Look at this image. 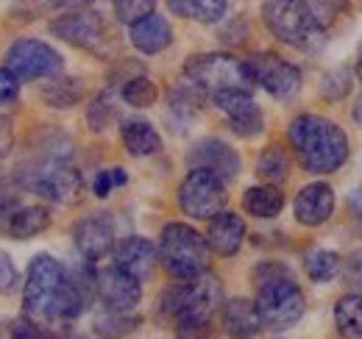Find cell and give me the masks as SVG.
Returning a JSON list of instances; mask_svg holds the SVG:
<instances>
[{
    "instance_id": "obj_33",
    "label": "cell",
    "mask_w": 362,
    "mask_h": 339,
    "mask_svg": "<svg viewBox=\"0 0 362 339\" xmlns=\"http://www.w3.org/2000/svg\"><path fill=\"white\" fill-rule=\"evenodd\" d=\"M351 92V73L349 70H332L326 78H323V84H320V95L326 97V100H340V97H346Z\"/></svg>"
},
{
    "instance_id": "obj_34",
    "label": "cell",
    "mask_w": 362,
    "mask_h": 339,
    "mask_svg": "<svg viewBox=\"0 0 362 339\" xmlns=\"http://www.w3.org/2000/svg\"><path fill=\"white\" fill-rule=\"evenodd\" d=\"M129 184V175L123 167H112V170H100L98 178H95V195L98 198H109V192L115 186H126Z\"/></svg>"
},
{
    "instance_id": "obj_30",
    "label": "cell",
    "mask_w": 362,
    "mask_h": 339,
    "mask_svg": "<svg viewBox=\"0 0 362 339\" xmlns=\"http://www.w3.org/2000/svg\"><path fill=\"white\" fill-rule=\"evenodd\" d=\"M120 95H123V100H126L129 106H134V109H148V106L156 103L159 89H156V84H153L151 78L136 76V78H129V81L123 84Z\"/></svg>"
},
{
    "instance_id": "obj_21",
    "label": "cell",
    "mask_w": 362,
    "mask_h": 339,
    "mask_svg": "<svg viewBox=\"0 0 362 339\" xmlns=\"http://www.w3.org/2000/svg\"><path fill=\"white\" fill-rule=\"evenodd\" d=\"M129 40L139 53L145 56H156L162 50H168L173 42V28L165 17H159L156 11L145 14L142 20H136L129 25Z\"/></svg>"
},
{
    "instance_id": "obj_5",
    "label": "cell",
    "mask_w": 362,
    "mask_h": 339,
    "mask_svg": "<svg viewBox=\"0 0 362 339\" xmlns=\"http://www.w3.org/2000/svg\"><path fill=\"white\" fill-rule=\"evenodd\" d=\"M262 20L273 37L301 53H317L326 47V23H320L307 0H265Z\"/></svg>"
},
{
    "instance_id": "obj_44",
    "label": "cell",
    "mask_w": 362,
    "mask_h": 339,
    "mask_svg": "<svg viewBox=\"0 0 362 339\" xmlns=\"http://www.w3.org/2000/svg\"><path fill=\"white\" fill-rule=\"evenodd\" d=\"M354 73H357V78L362 81V44H360V61H357V67H354Z\"/></svg>"
},
{
    "instance_id": "obj_15",
    "label": "cell",
    "mask_w": 362,
    "mask_h": 339,
    "mask_svg": "<svg viewBox=\"0 0 362 339\" xmlns=\"http://www.w3.org/2000/svg\"><path fill=\"white\" fill-rule=\"evenodd\" d=\"M212 100H215V106L226 114L228 128H231L237 136L251 139V136L262 133L265 120H262V112H259V106L254 103L251 92H245V89H228V92L212 95Z\"/></svg>"
},
{
    "instance_id": "obj_14",
    "label": "cell",
    "mask_w": 362,
    "mask_h": 339,
    "mask_svg": "<svg viewBox=\"0 0 362 339\" xmlns=\"http://www.w3.org/2000/svg\"><path fill=\"white\" fill-rule=\"evenodd\" d=\"M50 225V209L40 203H23L20 198H0V234L11 239H34Z\"/></svg>"
},
{
    "instance_id": "obj_38",
    "label": "cell",
    "mask_w": 362,
    "mask_h": 339,
    "mask_svg": "<svg viewBox=\"0 0 362 339\" xmlns=\"http://www.w3.org/2000/svg\"><path fill=\"white\" fill-rule=\"evenodd\" d=\"M307 3L320 17V23H329V20H334L337 14H343L349 8V0H307Z\"/></svg>"
},
{
    "instance_id": "obj_35",
    "label": "cell",
    "mask_w": 362,
    "mask_h": 339,
    "mask_svg": "<svg viewBox=\"0 0 362 339\" xmlns=\"http://www.w3.org/2000/svg\"><path fill=\"white\" fill-rule=\"evenodd\" d=\"M112 97L103 92V95H98L95 100H92V106H90V126L92 131H103V128L109 126V120H112Z\"/></svg>"
},
{
    "instance_id": "obj_11",
    "label": "cell",
    "mask_w": 362,
    "mask_h": 339,
    "mask_svg": "<svg viewBox=\"0 0 362 339\" xmlns=\"http://www.w3.org/2000/svg\"><path fill=\"white\" fill-rule=\"evenodd\" d=\"M62 53L56 47H50L42 40H17L6 50V70H11L20 81H40L50 78L56 73H62Z\"/></svg>"
},
{
    "instance_id": "obj_19",
    "label": "cell",
    "mask_w": 362,
    "mask_h": 339,
    "mask_svg": "<svg viewBox=\"0 0 362 339\" xmlns=\"http://www.w3.org/2000/svg\"><path fill=\"white\" fill-rule=\"evenodd\" d=\"M189 165L192 167L212 170L218 178L234 181L240 175V156L234 153V148L221 142V139H204L189 150Z\"/></svg>"
},
{
    "instance_id": "obj_6",
    "label": "cell",
    "mask_w": 362,
    "mask_h": 339,
    "mask_svg": "<svg viewBox=\"0 0 362 339\" xmlns=\"http://www.w3.org/2000/svg\"><path fill=\"white\" fill-rule=\"evenodd\" d=\"M159 264L168 270L170 278L187 281L209 270V245L206 237H201L187 222H170L162 228L159 237Z\"/></svg>"
},
{
    "instance_id": "obj_39",
    "label": "cell",
    "mask_w": 362,
    "mask_h": 339,
    "mask_svg": "<svg viewBox=\"0 0 362 339\" xmlns=\"http://www.w3.org/2000/svg\"><path fill=\"white\" fill-rule=\"evenodd\" d=\"M17 95H20V78L11 70L0 67V103H11Z\"/></svg>"
},
{
    "instance_id": "obj_31",
    "label": "cell",
    "mask_w": 362,
    "mask_h": 339,
    "mask_svg": "<svg viewBox=\"0 0 362 339\" xmlns=\"http://www.w3.org/2000/svg\"><path fill=\"white\" fill-rule=\"evenodd\" d=\"M112 8H115V17L120 23L132 25L156 8V0H112Z\"/></svg>"
},
{
    "instance_id": "obj_16",
    "label": "cell",
    "mask_w": 362,
    "mask_h": 339,
    "mask_svg": "<svg viewBox=\"0 0 362 339\" xmlns=\"http://www.w3.org/2000/svg\"><path fill=\"white\" fill-rule=\"evenodd\" d=\"M76 251L87 261H100L115 248V222L109 214H90L73 228Z\"/></svg>"
},
{
    "instance_id": "obj_41",
    "label": "cell",
    "mask_w": 362,
    "mask_h": 339,
    "mask_svg": "<svg viewBox=\"0 0 362 339\" xmlns=\"http://www.w3.org/2000/svg\"><path fill=\"white\" fill-rule=\"evenodd\" d=\"M346 281H349L357 292H362V251L349 256V261H346Z\"/></svg>"
},
{
    "instance_id": "obj_40",
    "label": "cell",
    "mask_w": 362,
    "mask_h": 339,
    "mask_svg": "<svg viewBox=\"0 0 362 339\" xmlns=\"http://www.w3.org/2000/svg\"><path fill=\"white\" fill-rule=\"evenodd\" d=\"M14 148V123L8 114H0V159H6Z\"/></svg>"
},
{
    "instance_id": "obj_28",
    "label": "cell",
    "mask_w": 362,
    "mask_h": 339,
    "mask_svg": "<svg viewBox=\"0 0 362 339\" xmlns=\"http://www.w3.org/2000/svg\"><path fill=\"white\" fill-rule=\"evenodd\" d=\"M257 175L265 184H284L290 175V156L281 145H268L257 159Z\"/></svg>"
},
{
    "instance_id": "obj_1",
    "label": "cell",
    "mask_w": 362,
    "mask_h": 339,
    "mask_svg": "<svg viewBox=\"0 0 362 339\" xmlns=\"http://www.w3.org/2000/svg\"><path fill=\"white\" fill-rule=\"evenodd\" d=\"M92 295L95 275H76L53 256L40 254L28 264L23 284V311L40 326H64L81 317Z\"/></svg>"
},
{
    "instance_id": "obj_32",
    "label": "cell",
    "mask_w": 362,
    "mask_h": 339,
    "mask_svg": "<svg viewBox=\"0 0 362 339\" xmlns=\"http://www.w3.org/2000/svg\"><path fill=\"white\" fill-rule=\"evenodd\" d=\"M134 326H136V320H132V314L106 311V309H103V317L95 320L98 334H112V337H117V334H129V331H134Z\"/></svg>"
},
{
    "instance_id": "obj_2",
    "label": "cell",
    "mask_w": 362,
    "mask_h": 339,
    "mask_svg": "<svg viewBox=\"0 0 362 339\" xmlns=\"http://www.w3.org/2000/svg\"><path fill=\"white\" fill-rule=\"evenodd\" d=\"M287 139L298 165L313 175H332L349 159L346 131L320 114L296 117L287 128Z\"/></svg>"
},
{
    "instance_id": "obj_36",
    "label": "cell",
    "mask_w": 362,
    "mask_h": 339,
    "mask_svg": "<svg viewBox=\"0 0 362 339\" xmlns=\"http://www.w3.org/2000/svg\"><path fill=\"white\" fill-rule=\"evenodd\" d=\"M28 3V11H76V8H87L92 0H20Z\"/></svg>"
},
{
    "instance_id": "obj_10",
    "label": "cell",
    "mask_w": 362,
    "mask_h": 339,
    "mask_svg": "<svg viewBox=\"0 0 362 339\" xmlns=\"http://www.w3.org/2000/svg\"><path fill=\"white\" fill-rule=\"evenodd\" d=\"M228 203L226 181L218 178L212 170L192 167L179 186L181 212L192 220H209L218 212H223Z\"/></svg>"
},
{
    "instance_id": "obj_13",
    "label": "cell",
    "mask_w": 362,
    "mask_h": 339,
    "mask_svg": "<svg viewBox=\"0 0 362 339\" xmlns=\"http://www.w3.org/2000/svg\"><path fill=\"white\" fill-rule=\"evenodd\" d=\"M95 295L100 297L106 311L132 314L142 300V281H136L132 273L112 264V267L95 273Z\"/></svg>"
},
{
    "instance_id": "obj_29",
    "label": "cell",
    "mask_w": 362,
    "mask_h": 339,
    "mask_svg": "<svg viewBox=\"0 0 362 339\" xmlns=\"http://www.w3.org/2000/svg\"><path fill=\"white\" fill-rule=\"evenodd\" d=\"M304 270H307L310 281H315V284H326V281H332V278L343 270V258L334 254V251L313 248L310 254L304 256Z\"/></svg>"
},
{
    "instance_id": "obj_43",
    "label": "cell",
    "mask_w": 362,
    "mask_h": 339,
    "mask_svg": "<svg viewBox=\"0 0 362 339\" xmlns=\"http://www.w3.org/2000/svg\"><path fill=\"white\" fill-rule=\"evenodd\" d=\"M351 120L357 123V126L362 128V95L354 100V106H351Z\"/></svg>"
},
{
    "instance_id": "obj_7",
    "label": "cell",
    "mask_w": 362,
    "mask_h": 339,
    "mask_svg": "<svg viewBox=\"0 0 362 339\" xmlns=\"http://www.w3.org/2000/svg\"><path fill=\"white\" fill-rule=\"evenodd\" d=\"M184 78L192 81L206 97L228 92V89H245L254 92V78L245 61L228 56V53H198L189 56L184 64Z\"/></svg>"
},
{
    "instance_id": "obj_23",
    "label": "cell",
    "mask_w": 362,
    "mask_h": 339,
    "mask_svg": "<svg viewBox=\"0 0 362 339\" xmlns=\"http://www.w3.org/2000/svg\"><path fill=\"white\" fill-rule=\"evenodd\" d=\"M120 139L126 145V150L136 156V159H145V156H156L162 150V136L156 133V128L145 120H126L120 128Z\"/></svg>"
},
{
    "instance_id": "obj_17",
    "label": "cell",
    "mask_w": 362,
    "mask_h": 339,
    "mask_svg": "<svg viewBox=\"0 0 362 339\" xmlns=\"http://www.w3.org/2000/svg\"><path fill=\"white\" fill-rule=\"evenodd\" d=\"M332 212H334V189L329 184H323V181L301 186V192L296 195L293 214L307 228H317V225L329 222Z\"/></svg>"
},
{
    "instance_id": "obj_24",
    "label": "cell",
    "mask_w": 362,
    "mask_h": 339,
    "mask_svg": "<svg viewBox=\"0 0 362 339\" xmlns=\"http://www.w3.org/2000/svg\"><path fill=\"white\" fill-rule=\"evenodd\" d=\"M243 209L257 217V220H273L284 209V195L276 184H262V186H251L243 195Z\"/></svg>"
},
{
    "instance_id": "obj_37",
    "label": "cell",
    "mask_w": 362,
    "mask_h": 339,
    "mask_svg": "<svg viewBox=\"0 0 362 339\" xmlns=\"http://www.w3.org/2000/svg\"><path fill=\"white\" fill-rule=\"evenodd\" d=\"M20 287V275L17 267L11 264V258L0 251V295H11Z\"/></svg>"
},
{
    "instance_id": "obj_26",
    "label": "cell",
    "mask_w": 362,
    "mask_h": 339,
    "mask_svg": "<svg viewBox=\"0 0 362 339\" xmlns=\"http://www.w3.org/2000/svg\"><path fill=\"white\" fill-rule=\"evenodd\" d=\"M84 95V86L78 78L70 76H50V81L42 86V100L50 109H73Z\"/></svg>"
},
{
    "instance_id": "obj_9",
    "label": "cell",
    "mask_w": 362,
    "mask_h": 339,
    "mask_svg": "<svg viewBox=\"0 0 362 339\" xmlns=\"http://www.w3.org/2000/svg\"><path fill=\"white\" fill-rule=\"evenodd\" d=\"M50 34L64 40L73 47H81L92 56H109L115 50V34L106 25V20L98 11H84L76 8L59 20L50 23Z\"/></svg>"
},
{
    "instance_id": "obj_20",
    "label": "cell",
    "mask_w": 362,
    "mask_h": 339,
    "mask_svg": "<svg viewBox=\"0 0 362 339\" xmlns=\"http://www.w3.org/2000/svg\"><path fill=\"white\" fill-rule=\"evenodd\" d=\"M245 242V220L234 212H218L209 217L206 245L218 256H234Z\"/></svg>"
},
{
    "instance_id": "obj_4",
    "label": "cell",
    "mask_w": 362,
    "mask_h": 339,
    "mask_svg": "<svg viewBox=\"0 0 362 339\" xmlns=\"http://www.w3.org/2000/svg\"><path fill=\"white\" fill-rule=\"evenodd\" d=\"M221 306H223V284L209 270L173 284L162 295V314H168L179 326V334L204 331L212 323V317L221 311Z\"/></svg>"
},
{
    "instance_id": "obj_27",
    "label": "cell",
    "mask_w": 362,
    "mask_h": 339,
    "mask_svg": "<svg viewBox=\"0 0 362 339\" xmlns=\"http://www.w3.org/2000/svg\"><path fill=\"white\" fill-rule=\"evenodd\" d=\"M337 334L346 339H362V292L343 295L334 306Z\"/></svg>"
},
{
    "instance_id": "obj_3",
    "label": "cell",
    "mask_w": 362,
    "mask_h": 339,
    "mask_svg": "<svg viewBox=\"0 0 362 339\" xmlns=\"http://www.w3.org/2000/svg\"><path fill=\"white\" fill-rule=\"evenodd\" d=\"M251 278H254V290H257L254 306L259 311L262 328L287 331L304 317L307 297L284 264L262 261L259 267H254Z\"/></svg>"
},
{
    "instance_id": "obj_42",
    "label": "cell",
    "mask_w": 362,
    "mask_h": 339,
    "mask_svg": "<svg viewBox=\"0 0 362 339\" xmlns=\"http://www.w3.org/2000/svg\"><path fill=\"white\" fill-rule=\"evenodd\" d=\"M349 209H351V212H354V217L362 222V184L351 189V195H349Z\"/></svg>"
},
{
    "instance_id": "obj_18",
    "label": "cell",
    "mask_w": 362,
    "mask_h": 339,
    "mask_svg": "<svg viewBox=\"0 0 362 339\" xmlns=\"http://www.w3.org/2000/svg\"><path fill=\"white\" fill-rule=\"evenodd\" d=\"M112 251H115V264L132 273L136 281H148L159 264V251L145 237H126Z\"/></svg>"
},
{
    "instance_id": "obj_8",
    "label": "cell",
    "mask_w": 362,
    "mask_h": 339,
    "mask_svg": "<svg viewBox=\"0 0 362 339\" xmlns=\"http://www.w3.org/2000/svg\"><path fill=\"white\" fill-rule=\"evenodd\" d=\"M20 184H23V189L45 198L47 203H59V206H73L84 195L81 172L67 159H53V156L42 159L40 165H34L25 172H20Z\"/></svg>"
},
{
    "instance_id": "obj_12",
    "label": "cell",
    "mask_w": 362,
    "mask_h": 339,
    "mask_svg": "<svg viewBox=\"0 0 362 339\" xmlns=\"http://www.w3.org/2000/svg\"><path fill=\"white\" fill-rule=\"evenodd\" d=\"M245 64L251 70L254 84L262 86L276 100H290V97L298 95V89H301V70L293 61L281 59L279 53H271V50L257 53Z\"/></svg>"
},
{
    "instance_id": "obj_22",
    "label": "cell",
    "mask_w": 362,
    "mask_h": 339,
    "mask_svg": "<svg viewBox=\"0 0 362 339\" xmlns=\"http://www.w3.org/2000/svg\"><path fill=\"white\" fill-rule=\"evenodd\" d=\"M221 317H223L226 334L231 337H257L262 331V320H259L254 300H245V297L228 300L221 306Z\"/></svg>"
},
{
    "instance_id": "obj_25",
    "label": "cell",
    "mask_w": 362,
    "mask_h": 339,
    "mask_svg": "<svg viewBox=\"0 0 362 339\" xmlns=\"http://www.w3.org/2000/svg\"><path fill=\"white\" fill-rule=\"evenodd\" d=\"M168 8L181 20L212 25L226 17L228 0H168Z\"/></svg>"
}]
</instances>
